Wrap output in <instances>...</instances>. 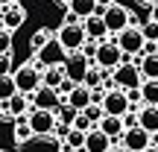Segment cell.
<instances>
[{"mask_svg":"<svg viewBox=\"0 0 158 152\" xmlns=\"http://www.w3.org/2000/svg\"><path fill=\"white\" fill-rule=\"evenodd\" d=\"M120 62H129V56H123V53H120V47L114 44V38H106V41H100V44H97L94 68H100V70H106V73H111Z\"/></svg>","mask_w":158,"mask_h":152,"instance_id":"obj_1","label":"cell"},{"mask_svg":"<svg viewBox=\"0 0 158 152\" xmlns=\"http://www.w3.org/2000/svg\"><path fill=\"white\" fill-rule=\"evenodd\" d=\"M100 18H102V23H106V29H108V38H111V35H117L120 29H126V27L132 23V12L126 9V6L114 3V0L100 12Z\"/></svg>","mask_w":158,"mask_h":152,"instance_id":"obj_2","label":"cell"},{"mask_svg":"<svg viewBox=\"0 0 158 152\" xmlns=\"http://www.w3.org/2000/svg\"><path fill=\"white\" fill-rule=\"evenodd\" d=\"M114 44L120 47V53L123 56H138L141 53V47H143V35H141V23H135L132 21L126 29H120L117 35H114Z\"/></svg>","mask_w":158,"mask_h":152,"instance_id":"obj_3","label":"cell"},{"mask_svg":"<svg viewBox=\"0 0 158 152\" xmlns=\"http://www.w3.org/2000/svg\"><path fill=\"white\" fill-rule=\"evenodd\" d=\"M53 38L62 44V50H64V53H76L79 47L85 44L82 21H79V23H64V21H62V27L56 29V35H53Z\"/></svg>","mask_w":158,"mask_h":152,"instance_id":"obj_4","label":"cell"},{"mask_svg":"<svg viewBox=\"0 0 158 152\" xmlns=\"http://www.w3.org/2000/svg\"><path fill=\"white\" fill-rule=\"evenodd\" d=\"M111 82H114V88L129 91V88H138L143 79H141V70H138V64L129 59V62H120L117 68L111 70Z\"/></svg>","mask_w":158,"mask_h":152,"instance_id":"obj_5","label":"cell"},{"mask_svg":"<svg viewBox=\"0 0 158 152\" xmlns=\"http://www.w3.org/2000/svg\"><path fill=\"white\" fill-rule=\"evenodd\" d=\"M27 123H29V129H32V135L35 138H47L53 132V126H56V114L53 111H44V108H29L27 111Z\"/></svg>","mask_w":158,"mask_h":152,"instance_id":"obj_6","label":"cell"},{"mask_svg":"<svg viewBox=\"0 0 158 152\" xmlns=\"http://www.w3.org/2000/svg\"><path fill=\"white\" fill-rule=\"evenodd\" d=\"M35 59H38V64L41 68H62L64 64V59H68V53L62 50V44H59L56 38H50L44 47H41L38 53H32Z\"/></svg>","mask_w":158,"mask_h":152,"instance_id":"obj_7","label":"cell"},{"mask_svg":"<svg viewBox=\"0 0 158 152\" xmlns=\"http://www.w3.org/2000/svg\"><path fill=\"white\" fill-rule=\"evenodd\" d=\"M88 68H91V62L82 56V53H68V59H64V64H62V70H64V76L70 79L73 85H82V79L85 73H88Z\"/></svg>","mask_w":158,"mask_h":152,"instance_id":"obj_8","label":"cell"},{"mask_svg":"<svg viewBox=\"0 0 158 152\" xmlns=\"http://www.w3.org/2000/svg\"><path fill=\"white\" fill-rule=\"evenodd\" d=\"M100 105H102V114H111V117H123V114L129 111V100H126V94L120 88L106 91L102 100H100Z\"/></svg>","mask_w":158,"mask_h":152,"instance_id":"obj_9","label":"cell"},{"mask_svg":"<svg viewBox=\"0 0 158 152\" xmlns=\"http://www.w3.org/2000/svg\"><path fill=\"white\" fill-rule=\"evenodd\" d=\"M12 79H15V88H18V94H32L35 88L41 85V73L38 70H32L29 64H21V68L12 73Z\"/></svg>","mask_w":158,"mask_h":152,"instance_id":"obj_10","label":"cell"},{"mask_svg":"<svg viewBox=\"0 0 158 152\" xmlns=\"http://www.w3.org/2000/svg\"><path fill=\"white\" fill-rule=\"evenodd\" d=\"M62 102L56 88H47V85H38V88L29 94V105L32 108H44V111H56V105Z\"/></svg>","mask_w":158,"mask_h":152,"instance_id":"obj_11","label":"cell"},{"mask_svg":"<svg viewBox=\"0 0 158 152\" xmlns=\"http://www.w3.org/2000/svg\"><path fill=\"white\" fill-rule=\"evenodd\" d=\"M120 143H123V149L143 152V149L149 146V135L141 129V126H132V129H123V135H120Z\"/></svg>","mask_w":158,"mask_h":152,"instance_id":"obj_12","label":"cell"},{"mask_svg":"<svg viewBox=\"0 0 158 152\" xmlns=\"http://www.w3.org/2000/svg\"><path fill=\"white\" fill-rule=\"evenodd\" d=\"M23 21H27V9H23L21 3H12V6H6V9L0 12V23H3V29H9V32L21 29Z\"/></svg>","mask_w":158,"mask_h":152,"instance_id":"obj_13","label":"cell"},{"mask_svg":"<svg viewBox=\"0 0 158 152\" xmlns=\"http://www.w3.org/2000/svg\"><path fill=\"white\" fill-rule=\"evenodd\" d=\"M82 32H85V38H88V41H106L108 38V29H106V23H102L100 15L82 18Z\"/></svg>","mask_w":158,"mask_h":152,"instance_id":"obj_14","label":"cell"},{"mask_svg":"<svg viewBox=\"0 0 158 152\" xmlns=\"http://www.w3.org/2000/svg\"><path fill=\"white\" fill-rule=\"evenodd\" d=\"M108 149H111V138H106L97 126L85 132V146H82V152H108Z\"/></svg>","mask_w":158,"mask_h":152,"instance_id":"obj_15","label":"cell"},{"mask_svg":"<svg viewBox=\"0 0 158 152\" xmlns=\"http://www.w3.org/2000/svg\"><path fill=\"white\" fill-rule=\"evenodd\" d=\"M135 114H138V126L147 135H155L158 132V105H141Z\"/></svg>","mask_w":158,"mask_h":152,"instance_id":"obj_16","label":"cell"},{"mask_svg":"<svg viewBox=\"0 0 158 152\" xmlns=\"http://www.w3.org/2000/svg\"><path fill=\"white\" fill-rule=\"evenodd\" d=\"M62 102H68L70 108H76V111H82L85 105L91 102V91L85 88V85H73V91H70L68 97H62Z\"/></svg>","mask_w":158,"mask_h":152,"instance_id":"obj_17","label":"cell"},{"mask_svg":"<svg viewBox=\"0 0 158 152\" xmlns=\"http://www.w3.org/2000/svg\"><path fill=\"white\" fill-rule=\"evenodd\" d=\"M97 129H100L106 138L117 141V138L123 135V120H120V117H111V114H102V120L97 123Z\"/></svg>","mask_w":158,"mask_h":152,"instance_id":"obj_18","label":"cell"},{"mask_svg":"<svg viewBox=\"0 0 158 152\" xmlns=\"http://www.w3.org/2000/svg\"><path fill=\"white\" fill-rule=\"evenodd\" d=\"M135 64L141 70V79H158V53L155 56H135Z\"/></svg>","mask_w":158,"mask_h":152,"instance_id":"obj_19","label":"cell"},{"mask_svg":"<svg viewBox=\"0 0 158 152\" xmlns=\"http://www.w3.org/2000/svg\"><path fill=\"white\" fill-rule=\"evenodd\" d=\"M12 138H15V143L18 146H23V143H29L32 141V129H29V123H27V114L23 117H15V129H12Z\"/></svg>","mask_w":158,"mask_h":152,"instance_id":"obj_20","label":"cell"},{"mask_svg":"<svg viewBox=\"0 0 158 152\" xmlns=\"http://www.w3.org/2000/svg\"><path fill=\"white\" fill-rule=\"evenodd\" d=\"M29 108H32V105H29V97L27 94H15L12 100H6V111H9L12 117H23Z\"/></svg>","mask_w":158,"mask_h":152,"instance_id":"obj_21","label":"cell"},{"mask_svg":"<svg viewBox=\"0 0 158 152\" xmlns=\"http://www.w3.org/2000/svg\"><path fill=\"white\" fill-rule=\"evenodd\" d=\"M68 12L82 21V18H88V15H97V3L94 0H68Z\"/></svg>","mask_w":158,"mask_h":152,"instance_id":"obj_22","label":"cell"},{"mask_svg":"<svg viewBox=\"0 0 158 152\" xmlns=\"http://www.w3.org/2000/svg\"><path fill=\"white\" fill-rule=\"evenodd\" d=\"M138 91H141L143 105H158V79H143L138 85Z\"/></svg>","mask_w":158,"mask_h":152,"instance_id":"obj_23","label":"cell"},{"mask_svg":"<svg viewBox=\"0 0 158 152\" xmlns=\"http://www.w3.org/2000/svg\"><path fill=\"white\" fill-rule=\"evenodd\" d=\"M53 35H56V29H50V27H41V29H35V32L29 35V50H32V53H38L41 47H44L47 41L53 38Z\"/></svg>","mask_w":158,"mask_h":152,"instance_id":"obj_24","label":"cell"},{"mask_svg":"<svg viewBox=\"0 0 158 152\" xmlns=\"http://www.w3.org/2000/svg\"><path fill=\"white\" fill-rule=\"evenodd\" d=\"M53 114H56V123H64V126H73V120H76V108H70L68 105V102H59V105H56V111H53Z\"/></svg>","mask_w":158,"mask_h":152,"instance_id":"obj_25","label":"cell"},{"mask_svg":"<svg viewBox=\"0 0 158 152\" xmlns=\"http://www.w3.org/2000/svg\"><path fill=\"white\" fill-rule=\"evenodd\" d=\"M62 79H64L62 68H44V70H41V85H47V88H59Z\"/></svg>","mask_w":158,"mask_h":152,"instance_id":"obj_26","label":"cell"},{"mask_svg":"<svg viewBox=\"0 0 158 152\" xmlns=\"http://www.w3.org/2000/svg\"><path fill=\"white\" fill-rule=\"evenodd\" d=\"M102 79H106V70H100V68H88V73H85L82 85H85L88 91H94V88H100V85H102Z\"/></svg>","mask_w":158,"mask_h":152,"instance_id":"obj_27","label":"cell"},{"mask_svg":"<svg viewBox=\"0 0 158 152\" xmlns=\"http://www.w3.org/2000/svg\"><path fill=\"white\" fill-rule=\"evenodd\" d=\"M15 94H18V88H15V79H12V73L0 76V102L12 100V97H15Z\"/></svg>","mask_w":158,"mask_h":152,"instance_id":"obj_28","label":"cell"},{"mask_svg":"<svg viewBox=\"0 0 158 152\" xmlns=\"http://www.w3.org/2000/svg\"><path fill=\"white\" fill-rule=\"evenodd\" d=\"M79 114H82V117L88 120L91 126H97V123L102 120V105H100V102H88V105H85V108H82Z\"/></svg>","mask_w":158,"mask_h":152,"instance_id":"obj_29","label":"cell"},{"mask_svg":"<svg viewBox=\"0 0 158 152\" xmlns=\"http://www.w3.org/2000/svg\"><path fill=\"white\" fill-rule=\"evenodd\" d=\"M141 35H143V41H158V23L152 21L141 23Z\"/></svg>","mask_w":158,"mask_h":152,"instance_id":"obj_30","label":"cell"},{"mask_svg":"<svg viewBox=\"0 0 158 152\" xmlns=\"http://www.w3.org/2000/svg\"><path fill=\"white\" fill-rule=\"evenodd\" d=\"M12 38H15V32H9V29L0 27V53H9L12 50Z\"/></svg>","mask_w":158,"mask_h":152,"instance_id":"obj_31","label":"cell"},{"mask_svg":"<svg viewBox=\"0 0 158 152\" xmlns=\"http://www.w3.org/2000/svg\"><path fill=\"white\" fill-rule=\"evenodd\" d=\"M12 73V56L9 53H0V76Z\"/></svg>","mask_w":158,"mask_h":152,"instance_id":"obj_32","label":"cell"},{"mask_svg":"<svg viewBox=\"0 0 158 152\" xmlns=\"http://www.w3.org/2000/svg\"><path fill=\"white\" fill-rule=\"evenodd\" d=\"M70 129H79V132H88V129H94V126H91L88 120L82 117V114H76V120H73V126H70Z\"/></svg>","mask_w":158,"mask_h":152,"instance_id":"obj_33","label":"cell"},{"mask_svg":"<svg viewBox=\"0 0 158 152\" xmlns=\"http://www.w3.org/2000/svg\"><path fill=\"white\" fill-rule=\"evenodd\" d=\"M120 120H123V129H132V126H138V114H135V111H126Z\"/></svg>","mask_w":158,"mask_h":152,"instance_id":"obj_34","label":"cell"},{"mask_svg":"<svg viewBox=\"0 0 158 152\" xmlns=\"http://www.w3.org/2000/svg\"><path fill=\"white\" fill-rule=\"evenodd\" d=\"M68 132H70V126H64V123H56V126H53V132H50V135H56L59 141H64V135H68Z\"/></svg>","mask_w":158,"mask_h":152,"instance_id":"obj_35","label":"cell"},{"mask_svg":"<svg viewBox=\"0 0 158 152\" xmlns=\"http://www.w3.org/2000/svg\"><path fill=\"white\" fill-rule=\"evenodd\" d=\"M149 21H152V23H158V0H155L152 6H149Z\"/></svg>","mask_w":158,"mask_h":152,"instance_id":"obj_36","label":"cell"},{"mask_svg":"<svg viewBox=\"0 0 158 152\" xmlns=\"http://www.w3.org/2000/svg\"><path fill=\"white\" fill-rule=\"evenodd\" d=\"M94 3H97V15H100V12H102V9H106V6H108V3H111V0H94Z\"/></svg>","mask_w":158,"mask_h":152,"instance_id":"obj_37","label":"cell"},{"mask_svg":"<svg viewBox=\"0 0 158 152\" xmlns=\"http://www.w3.org/2000/svg\"><path fill=\"white\" fill-rule=\"evenodd\" d=\"M12 3H18V0H0V12H3L6 6H12Z\"/></svg>","mask_w":158,"mask_h":152,"instance_id":"obj_38","label":"cell"},{"mask_svg":"<svg viewBox=\"0 0 158 152\" xmlns=\"http://www.w3.org/2000/svg\"><path fill=\"white\" fill-rule=\"evenodd\" d=\"M143 152H158V149H155V146H147V149H143Z\"/></svg>","mask_w":158,"mask_h":152,"instance_id":"obj_39","label":"cell"},{"mask_svg":"<svg viewBox=\"0 0 158 152\" xmlns=\"http://www.w3.org/2000/svg\"><path fill=\"white\" fill-rule=\"evenodd\" d=\"M141 3H147V6H152V3H155V0H141Z\"/></svg>","mask_w":158,"mask_h":152,"instance_id":"obj_40","label":"cell"},{"mask_svg":"<svg viewBox=\"0 0 158 152\" xmlns=\"http://www.w3.org/2000/svg\"><path fill=\"white\" fill-rule=\"evenodd\" d=\"M117 152H132V149H123V146H120V149H117Z\"/></svg>","mask_w":158,"mask_h":152,"instance_id":"obj_41","label":"cell"},{"mask_svg":"<svg viewBox=\"0 0 158 152\" xmlns=\"http://www.w3.org/2000/svg\"><path fill=\"white\" fill-rule=\"evenodd\" d=\"M56 152H68V149H62V146H59V149H56Z\"/></svg>","mask_w":158,"mask_h":152,"instance_id":"obj_42","label":"cell"},{"mask_svg":"<svg viewBox=\"0 0 158 152\" xmlns=\"http://www.w3.org/2000/svg\"><path fill=\"white\" fill-rule=\"evenodd\" d=\"M0 152H6V149H0Z\"/></svg>","mask_w":158,"mask_h":152,"instance_id":"obj_43","label":"cell"},{"mask_svg":"<svg viewBox=\"0 0 158 152\" xmlns=\"http://www.w3.org/2000/svg\"><path fill=\"white\" fill-rule=\"evenodd\" d=\"M0 27H3V23H0Z\"/></svg>","mask_w":158,"mask_h":152,"instance_id":"obj_44","label":"cell"}]
</instances>
